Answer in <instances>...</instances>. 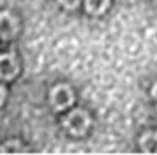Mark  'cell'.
Segmentation results:
<instances>
[{"label": "cell", "instance_id": "6da1fadb", "mask_svg": "<svg viewBox=\"0 0 157 155\" xmlns=\"http://www.w3.org/2000/svg\"><path fill=\"white\" fill-rule=\"evenodd\" d=\"M64 125L71 134L81 136V134L86 132V129H88V125H90V118H88V115H86L85 111L74 109V111L64 120Z\"/></svg>", "mask_w": 157, "mask_h": 155}, {"label": "cell", "instance_id": "7a4b0ae2", "mask_svg": "<svg viewBox=\"0 0 157 155\" xmlns=\"http://www.w3.org/2000/svg\"><path fill=\"white\" fill-rule=\"evenodd\" d=\"M50 100L55 109H64L67 106L72 104L74 100V93L72 90L67 86V85H58L51 90V95H50Z\"/></svg>", "mask_w": 157, "mask_h": 155}, {"label": "cell", "instance_id": "3957f363", "mask_svg": "<svg viewBox=\"0 0 157 155\" xmlns=\"http://www.w3.org/2000/svg\"><path fill=\"white\" fill-rule=\"evenodd\" d=\"M18 74V62L13 53L0 55V78L2 79H13Z\"/></svg>", "mask_w": 157, "mask_h": 155}, {"label": "cell", "instance_id": "277c9868", "mask_svg": "<svg viewBox=\"0 0 157 155\" xmlns=\"http://www.w3.org/2000/svg\"><path fill=\"white\" fill-rule=\"evenodd\" d=\"M18 32V21L14 16H11L9 13L0 14V37L2 39H9Z\"/></svg>", "mask_w": 157, "mask_h": 155}, {"label": "cell", "instance_id": "5b68a950", "mask_svg": "<svg viewBox=\"0 0 157 155\" xmlns=\"http://www.w3.org/2000/svg\"><path fill=\"white\" fill-rule=\"evenodd\" d=\"M141 150L145 153H157V132H148L145 134L140 141Z\"/></svg>", "mask_w": 157, "mask_h": 155}, {"label": "cell", "instance_id": "8992f818", "mask_svg": "<svg viewBox=\"0 0 157 155\" xmlns=\"http://www.w3.org/2000/svg\"><path fill=\"white\" fill-rule=\"evenodd\" d=\"M86 11L90 14H102L109 6V0H86Z\"/></svg>", "mask_w": 157, "mask_h": 155}, {"label": "cell", "instance_id": "52a82bcc", "mask_svg": "<svg viewBox=\"0 0 157 155\" xmlns=\"http://www.w3.org/2000/svg\"><path fill=\"white\" fill-rule=\"evenodd\" d=\"M0 152L2 153H9V152H23L21 145L18 143V141H11V143H6L4 146L0 148Z\"/></svg>", "mask_w": 157, "mask_h": 155}, {"label": "cell", "instance_id": "ba28073f", "mask_svg": "<svg viewBox=\"0 0 157 155\" xmlns=\"http://www.w3.org/2000/svg\"><path fill=\"white\" fill-rule=\"evenodd\" d=\"M60 4L64 7H67V9H74L79 4V0H60Z\"/></svg>", "mask_w": 157, "mask_h": 155}, {"label": "cell", "instance_id": "9c48e42d", "mask_svg": "<svg viewBox=\"0 0 157 155\" xmlns=\"http://www.w3.org/2000/svg\"><path fill=\"white\" fill-rule=\"evenodd\" d=\"M4 97H6V90H4V86H0V104L4 102Z\"/></svg>", "mask_w": 157, "mask_h": 155}, {"label": "cell", "instance_id": "30bf717a", "mask_svg": "<svg viewBox=\"0 0 157 155\" xmlns=\"http://www.w3.org/2000/svg\"><path fill=\"white\" fill-rule=\"evenodd\" d=\"M152 95H154V99L157 100V83L154 85V88H152Z\"/></svg>", "mask_w": 157, "mask_h": 155}]
</instances>
